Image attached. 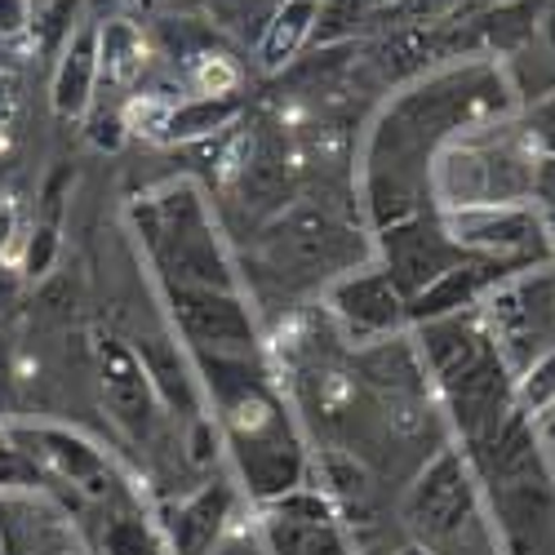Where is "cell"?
Here are the masks:
<instances>
[{
    "label": "cell",
    "mask_w": 555,
    "mask_h": 555,
    "mask_svg": "<svg viewBox=\"0 0 555 555\" xmlns=\"http://www.w3.org/2000/svg\"><path fill=\"white\" fill-rule=\"evenodd\" d=\"M444 241L457 249H476L480 258H529L542 245V214L525 205H472L440 214Z\"/></svg>",
    "instance_id": "1"
},
{
    "label": "cell",
    "mask_w": 555,
    "mask_h": 555,
    "mask_svg": "<svg viewBox=\"0 0 555 555\" xmlns=\"http://www.w3.org/2000/svg\"><path fill=\"white\" fill-rule=\"evenodd\" d=\"M169 311L178 334L196 351H249L254 347V320L236 294L196 289V285H169Z\"/></svg>",
    "instance_id": "2"
},
{
    "label": "cell",
    "mask_w": 555,
    "mask_h": 555,
    "mask_svg": "<svg viewBox=\"0 0 555 555\" xmlns=\"http://www.w3.org/2000/svg\"><path fill=\"white\" fill-rule=\"evenodd\" d=\"M94 356H99V383H103V400L112 409V418L133 436L143 440L152 431V418H156V391H152V378L138 351L120 338H99L94 343Z\"/></svg>",
    "instance_id": "3"
},
{
    "label": "cell",
    "mask_w": 555,
    "mask_h": 555,
    "mask_svg": "<svg viewBox=\"0 0 555 555\" xmlns=\"http://www.w3.org/2000/svg\"><path fill=\"white\" fill-rule=\"evenodd\" d=\"M444 400H449L457 431L480 444L506 413H512L506 409V364H502V356L489 347L472 369H462L457 378L444 383Z\"/></svg>",
    "instance_id": "4"
},
{
    "label": "cell",
    "mask_w": 555,
    "mask_h": 555,
    "mask_svg": "<svg viewBox=\"0 0 555 555\" xmlns=\"http://www.w3.org/2000/svg\"><path fill=\"white\" fill-rule=\"evenodd\" d=\"M383 254H387V275L396 281V289L404 294V302L413 294H423L444 267H453V245L444 241L440 227H427L423 218H409L383 231Z\"/></svg>",
    "instance_id": "5"
},
{
    "label": "cell",
    "mask_w": 555,
    "mask_h": 555,
    "mask_svg": "<svg viewBox=\"0 0 555 555\" xmlns=\"http://www.w3.org/2000/svg\"><path fill=\"white\" fill-rule=\"evenodd\" d=\"M472 512V476L462 467V453L444 449L418 476L409 493V520L423 533H453Z\"/></svg>",
    "instance_id": "6"
},
{
    "label": "cell",
    "mask_w": 555,
    "mask_h": 555,
    "mask_svg": "<svg viewBox=\"0 0 555 555\" xmlns=\"http://www.w3.org/2000/svg\"><path fill=\"white\" fill-rule=\"evenodd\" d=\"M330 307L343 315V325L356 334V338H378V334H391L404 315V294L396 289V281L374 267V271H356V275H343V281L330 289Z\"/></svg>",
    "instance_id": "7"
},
{
    "label": "cell",
    "mask_w": 555,
    "mask_h": 555,
    "mask_svg": "<svg viewBox=\"0 0 555 555\" xmlns=\"http://www.w3.org/2000/svg\"><path fill=\"white\" fill-rule=\"evenodd\" d=\"M493 271H502V267L489 262V258H472V262L462 258V262L444 267L423 294H413V298L404 302V315H409V320H418V325H431V320L462 315V311H467V307L489 289Z\"/></svg>",
    "instance_id": "8"
},
{
    "label": "cell",
    "mask_w": 555,
    "mask_h": 555,
    "mask_svg": "<svg viewBox=\"0 0 555 555\" xmlns=\"http://www.w3.org/2000/svg\"><path fill=\"white\" fill-rule=\"evenodd\" d=\"M94 85H99V27L85 23L67 36V44L59 50V67H54V89L50 103L63 120H80L94 103Z\"/></svg>",
    "instance_id": "9"
},
{
    "label": "cell",
    "mask_w": 555,
    "mask_h": 555,
    "mask_svg": "<svg viewBox=\"0 0 555 555\" xmlns=\"http://www.w3.org/2000/svg\"><path fill=\"white\" fill-rule=\"evenodd\" d=\"M489 351V343L467 325L462 315H449V320H431L423 325V338H418V360L427 374L444 387L449 378H457L462 369H472L480 356Z\"/></svg>",
    "instance_id": "10"
},
{
    "label": "cell",
    "mask_w": 555,
    "mask_h": 555,
    "mask_svg": "<svg viewBox=\"0 0 555 555\" xmlns=\"http://www.w3.org/2000/svg\"><path fill=\"white\" fill-rule=\"evenodd\" d=\"M231 516V489L227 485H205L196 498H188L178 506V516H173V546L178 555H205L214 546V538L222 533Z\"/></svg>",
    "instance_id": "11"
},
{
    "label": "cell",
    "mask_w": 555,
    "mask_h": 555,
    "mask_svg": "<svg viewBox=\"0 0 555 555\" xmlns=\"http://www.w3.org/2000/svg\"><path fill=\"white\" fill-rule=\"evenodd\" d=\"M0 542H5V555H59L67 538L50 512H40L27 498H14L0 502Z\"/></svg>",
    "instance_id": "12"
},
{
    "label": "cell",
    "mask_w": 555,
    "mask_h": 555,
    "mask_svg": "<svg viewBox=\"0 0 555 555\" xmlns=\"http://www.w3.org/2000/svg\"><path fill=\"white\" fill-rule=\"evenodd\" d=\"M241 112H245V103L236 94H201V99L169 107L156 133L165 138V143H196V138H209V133L227 129Z\"/></svg>",
    "instance_id": "13"
},
{
    "label": "cell",
    "mask_w": 555,
    "mask_h": 555,
    "mask_svg": "<svg viewBox=\"0 0 555 555\" xmlns=\"http://www.w3.org/2000/svg\"><path fill=\"white\" fill-rule=\"evenodd\" d=\"M320 5H325V0H285V5L271 14L267 36H262V50H258L267 72H281L285 63H294V54L315 36Z\"/></svg>",
    "instance_id": "14"
},
{
    "label": "cell",
    "mask_w": 555,
    "mask_h": 555,
    "mask_svg": "<svg viewBox=\"0 0 555 555\" xmlns=\"http://www.w3.org/2000/svg\"><path fill=\"white\" fill-rule=\"evenodd\" d=\"M138 360H143L147 378H152V391L165 404H173L182 413H196V387H192L188 364H182V356H178V343H169V338H143V347H138Z\"/></svg>",
    "instance_id": "15"
},
{
    "label": "cell",
    "mask_w": 555,
    "mask_h": 555,
    "mask_svg": "<svg viewBox=\"0 0 555 555\" xmlns=\"http://www.w3.org/2000/svg\"><path fill=\"white\" fill-rule=\"evenodd\" d=\"M31 440L40 444V453L50 457L63 476H72L76 485H89V489H103L107 457H103L94 444H89V440H80V436H72V431H59V427H40Z\"/></svg>",
    "instance_id": "16"
},
{
    "label": "cell",
    "mask_w": 555,
    "mask_h": 555,
    "mask_svg": "<svg viewBox=\"0 0 555 555\" xmlns=\"http://www.w3.org/2000/svg\"><path fill=\"white\" fill-rule=\"evenodd\" d=\"M364 374L383 383V387H396V391H418V378H423V360H418V347L404 343V338H391V343H378L364 360Z\"/></svg>",
    "instance_id": "17"
},
{
    "label": "cell",
    "mask_w": 555,
    "mask_h": 555,
    "mask_svg": "<svg viewBox=\"0 0 555 555\" xmlns=\"http://www.w3.org/2000/svg\"><path fill=\"white\" fill-rule=\"evenodd\" d=\"M143 67V31L133 23H103L99 27V72H107L112 80H129Z\"/></svg>",
    "instance_id": "18"
},
{
    "label": "cell",
    "mask_w": 555,
    "mask_h": 555,
    "mask_svg": "<svg viewBox=\"0 0 555 555\" xmlns=\"http://www.w3.org/2000/svg\"><path fill=\"white\" fill-rule=\"evenodd\" d=\"M516 409L525 413V418H542V413L555 409V347L542 351L525 369V378L516 383Z\"/></svg>",
    "instance_id": "19"
},
{
    "label": "cell",
    "mask_w": 555,
    "mask_h": 555,
    "mask_svg": "<svg viewBox=\"0 0 555 555\" xmlns=\"http://www.w3.org/2000/svg\"><path fill=\"white\" fill-rule=\"evenodd\" d=\"M103 555H165L160 538L152 533L147 520H112L103 529Z\"/></svg>",
    "instance_id": "20"
},
{
    "label": "cell",
    "mask_w": 555,
    "mask_h": 555,
    "mask_svg": "<svg viewBox=\"0 0 555 555\" xmlns=\"http://www.w3.org/2000/svg\"><path fill=\"white\" fill-rule=\"evenodd\" d=\"M275 516L289 520V525H302V529H330L334 525V506L311 493V489H294L285 498H275Z\"/></svg>",
    "instance_id": "21"
},
{
    "label": "cell",
    "mask_w": 555,
    "mask_h": 555,
    "mask_svg": "<svg viewBox=\"0 0 555 555\" xmlns=\"http://www.w3.org/2000/svg\"><path fill=\"white\" fill-rule=\"evenodd\" d=\"M59 249H63V241H59V222H40L31 236H27V249H23V281H44V275L54 271V262H59Z\"/></svg>",
    "instance_id": "22"
},
{
    "label": "cell",
    "mask_w": 555,
    "mask_h": 555,
    "mask_svg": "<svg viewBox=\"0 0 555 555\" xmlns=\"http://www.w3.org/2000/svg\"><path fill=\"white\" fill-rule=\"evenodd\" d=\"M76 10H80V0H54V5L44 10V18H40V44L44 50H63L67 44Z\"/></svg>",
    "instance_id": "23"
},
{
    "label": "cell",
    "mask_w": 555,
    "mask_h": 555,
    "mask_svg": "<svg viewBox=\"0 0 555 555\" xmlns=\"http://www.w3.org/2000/svg\"><path fill=\"white\" fill-rule=\"evenodd\" d=\"M31 31V0H0V40H18Z\"/></svg>",
    "instance_id": "24"
},
{
    "label": "cell",
    "mask_w": 555,
    "mask_h": 555,
    "mask_svg": "<svg viewBox=\"0 0 555 555\" xmlns=\"http://www.w3.org/2000/svg\"><path fill=\"white\" fill-rule=\"evenodd\" d=\"M125 120L116 116V112H103V116H94V129H89V143L94 147H103V152H120L125 147Z\"/></svg>",
    "instance_id": "25"
},
{
    "label": "cell",
    "mask_w": 555,
    "mask_h": 555,
    "mask_svg": "<svg viewBox=\"0 0 555 555\" xmlns=\"http://www.w3.org/2000/svg\"><path fill=\"white\" fill-rule=\"evenodd\" d=\"M529 196L542 205V209H555V152H546L538 165H533V188Z\"/></svg>",
    "instance_id": "26"
},
{
    "label": "cell",
    "mask_w": 555,
    "mask_h": 555,
    "mask_svg": "<svg viewBox=\"0 0 555 555\" xmlns=\"http://www.w3.org/2000/svg\"><path fill=\"white\" fill-rule=\"evenodd\" d=\"M218 457V427L209 423V418H196L192 423V462H214Z\"/></svg>",
    "instance_id": "27"
},
{
    "label": "cell",
    "mask_w": 555,
    "mask_h": 555,
    "mask_svg": "<svg viewBox=\"0 0 555 555\" xmlns=\"http://www.w3.org/2000/svg\"><path fill=\"white\" fill-rule=\"evenodd\" d=\"M529 125H533V133H538V143H542L546 152H555V94H551L546 103H538V112L529 116Z\"/></svg>",
    "instance_id": "28"
},
{
    "label": "cell",
    "mask_w": 555,
    "mask_h": 555,
    "mask_svg": "<svg viewBox=\"0 0 555 555\" xmlns=\"http://www.w3.org/2000/svg\"><path fill=\"white\" fill-rule=\"evenodd\" d=\"M18 294H23V271L5 267V258H0V307H10Z\"/></svg>",
    "instance_id": "29"
},
{
    "label": "cell",
    "mask_w": 555,
    "mask_h": 555,
    "mask_svg": "<svg viewBox=\"0 0 555 555\" xmlns=\"http://www.w3.org/2000/svg\"><path fill=\"white\" fill-rule=\"evenodd\" d=\"M14 231H18V214L10 201H0V258H5V249L14 245Z\"/></svg>",
    "instance_id": "30"
},
{
    "label": "cell",
    "mask_w": 555,
    "mask_h": 555,
    "mask_svg": "<svg viewBox=\"0 0 555 555\" xmlns=\"http://www.w3.org/2000/svg\"><path fill=\"white\" fill-rule=\"evenodd\" d=\"M14 103H18V80H14L10 72H0V125H5V120H10Z\"/></svg>",
    "instance_id": "31"
},
{
    "label": "cell",
    "mask_w": 555,
    "mask_h": 555,
    "mask_svg": "<svg viewBox=\"0 0 555 555\" xmlns=\"http://www.w3.org/2000/svg\"><path fill=\"white\" fill-rule=\"evenodd\" d=\"M0 387H10V343L0 338Z\"/></svg>",
    "instance_id": "32"
},
{
    "label": "cell",
    "mask_w": 555,
    "mask_h": 555,
    "mask_svg": "<svg viewBox=\"0 0 555 555\" xmlns=\"http://www.w3.org/2000/svg\"><path fill=\"white\" fill-rule=\"evenodd\" d=\"M542 231H551V245H555V209H542Z\"/></svg>",
    "instance_id": "33"
},
{
    "label": "cell",
    "mask_w": 555,
    "mask_h": 555,
    "mask_svg": "<svg viewBox=\"0 0 555 555\" xmlns=\"http://www.w3.org/2000/svg\"><path fill=\"white\" fill-rule=\"evenodd\" d=\"M546 40H551V44H555V10H551V14H546Z\"/></svg>",
    "instance_id": "34"
},
{
    "label": "cell",
    "mask_w": 555,
    "mask_h": 555,
    "mask_svg": "<svg viewBox=\"0 0 555 555\" xmlns=\"http://www.w3.org/2000/svg\"><path fill=\"white\" fill-rule=\"evenodd\" d=\"M400 555H436V551H427V546H404Z\"/></svg>",
    "instance_id": "35"
},
{
    "label": "cell",
    "mask_w": 555,
    "mask_h": 555,
    "mask_svg": "<svg viewBox=\"0 0 555 555\" xmlns=\"http://www.w3.org/2000/svg\"><path fill=\"white\" fill-rule=\"evenodd\" d=\"M546 436H551V440H555V418H551V423H546Z\"/></svg>",
    "instance_id": "36"
},
{
    "label": "cell",
    "mask_w": 555,
    "mask_h": 555,
    "mask_svg": "<svg viewBox=\"0 0 555 555\" xmlns=\"http://www.w3.org/2000/svg\"><path fill=\"white\" fill-rule=\"evenodd\" d=\"M0 555H5V542H0Z\"/></svg>",
    "instance_id": "37"
}]
</instances>
